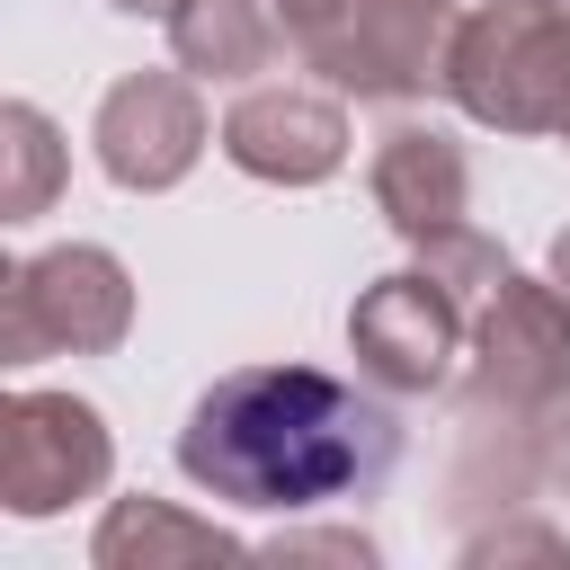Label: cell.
Here are the masks:
<instances>
[{"label": "cell", "instance_id": "obj_10", "mask_svg": "<svg viewBox=\"0 0 570 570\" xmlns=\"http://www.w3.org/2000/svg\"><path fill=\"white\" fill-rule=\"evenodd\" d=\"M365 187H374V214H383L410 249H428L436 232H454V223L472 214V160H463V142L436 134V125H392V134L374 142V160H365Z\"/></svg>", "mask_w": 570, "mask_h": 570}, {"label": "cell", "instance_id": "obj_9", "mask_svg": "<svg viewBox=\"0 0 570 570\" xmlns=\"http://www.w3.org/2000/svg\"><path fill=\"white\" fill-rule=\"evenodd\" d=\"M223 160L258 187H321L347 169V107L338 89H249L232 116H223Z\"/></svg>", "mask_w": 570, "mask_h": 570}, {"label": "cell", "instance_id": "obj_13", "mask_svg": "<svg viewBox=\"0 0 570 570\" xmlns=\"http://www.w3.org/2000/svg\"><path fill=\"white\" fill-rule=\"evenodd\" d=\"M62 134L36 98H9L0 107V223H36L53 196H62Z\"/></svg>", "mask_w": 570, "mask_h": 570}, {"label": "cell", "instance_id": "obj_18", "mask_svg": "<svg viewBox=\"0 0 570 570\" xmlns=\"http://www.w3.org/2000/svg\"><path fill=\"white\" fill-rule=\"evenodd\" d=\"M543 276H552V294H561V303H570V223H561V232H552V258H543Z\"/></svg>", "mask_w": 570, "mask_h": 570}, {"label": "cell", "instance_id": "obj_7", "mask_svg": "<svg viewBox=\"0 0 570 570\" xmlns=\"http://www.w3.org/2000/svg\"><path fill=\"white\" fill-rule=\"evenodd\" d=\"M116 472V436L98 401L18 383L0 401V508L9 517H62L71 499H98Z\"/></svg>", "mask_w": 570, "mask_h": 570}, {"label": "cell", "instance_id": "obj_15", "mask_svg": "<svg viewBox=\"0 0 570 570\" xmlns=\"http://www.w3.org/2000/svg\"><path fill=\"white\" fill-rule=\"evenodd\" d=\"M508 552L561 561V534H543V525H517V534H472V543H463V561H508Z\"/></svg>", "mask_w": 570, "mask_h": 570}, {"label": "cell", "instance_id": "obj_20", "mask_svg": "<svg viewBox=\"0 0 570 570\" xmlns=\"http://www.w3.org/2000/svg\"><path fill=\"white\" fill-rule=\"evenodd\" d=\"M552 9H570V0H552Z\"/></svg>", "mask_w": 570, "mask_h": 570}, {"label": "cell", "instance_id": "obj_14", "mask_svg": "<svg viewBox=\"0 0 570 570\" xmlns=\"http://www.w3.org/2000/svg\"><path fill=\"white\" fill-rule=\"evenodd\" d=\"M258 561H356V570H374L383 552H374V534H356V525H321V534H276Z\"/></svg>", "mask_w": 570, "mask_h": 570}, {"label": "cell", "instance_id": "obj_8", "mask_svg": "<svg viewBox=\"0 0 570 570\" xmlns=\"http://www.w3.org/2000/svg\"><path fill=\"white\" fill-rule=\"evenodd\" d=\"M205 142L214 125H205L196 71H125L89 116V151L125 196H169L205 160Z\"/></svg>", "mask_w": 570, "mask_h": 570}, {"label": "cell", "instance_id": "obj_4", "mask_svg": "<svg viewBox=\"0 0 570 570\" xmlns=\"http://www.w3.org/2000/svg\"><path fill=\"white\" fill-rule=\"evenodd\" d=\"M134 330V276L98 240H53L0 276V365L107 356Z\"/></svg>", "mask_w": 570, "mask_h": 570}, {"label": "cell", "instance_id": "obj_16", "mask_svg": "<svg viewBox=\"0 0 570 570\" xmlns=\"http://www.w3.org/2000/svg\"><path fill=\"white\" fill-rule=\"evenodd\" d=\"M543 490H552V499H570V401L543 419Z\"/></svg>", "mask_w": 570, "mask_h": 570}, {"label": "cell", "instance_id": "obj_3", "mask_svg": "<svg viewBox=\"0 0 570 570\" xmlns=\"http://www.w3.org/2000/svg\"><path fill=\"white\" fill-rule=\"evenodd\" d=\"M570 401V303L552 276L508 267L463 338V419H525L543 428Z\"/></svg>", "mask_w": 570, "mask_h": 570}, {"label": "cell", "instance_id": "obj_2", "mask_svg": "<svg viewBox=\"0 0 570 570\" xmlns=\"http://www.w3.org/2000/svg\"><path fill=\"white\" fill-rule=\"evenodd\" d=\"M445 98L490 134H570V9L552 0L463 9Z\"/></svg>", "mask_w": 570, "mask_h": 570}, {"label": "cell", "instance_id": "obj_5", "mask_svg": "<svg viewBox=\"0 0 570 570\" xmlns=\"http://www.w3.org/2000/svg\"><path fill=\"white\" fill-rule=\"evenodd\" d=\"M454 36H463V0H347L330 36L303 45V62L338 89V98H436L454 71Z\"/></svg>", "mask_w": 570, "mask_h": 570}, {"label": "cell", "instance_id": "obj_19", "mask_svg": "<svg viewBox=\"0 0 570 570\" xmlns=\"http://www.w3.org/2000/svg\"><path fill=\"white\" fill-rule=\"evenodd\" d=\"M107 9H116V18H169L178 0H107Z\"/></svg>", "mask_w": 570, "mask_h": 570}, {"label": "cell", "instance_id": "obj_17", "mask_svg": "<svg viewBox=\"0 0 570 570\" xmlns=\"http://www.w3.org/2000/svg\"><path fill=\"white\" fill-rule=\"evenodd\" d=\"M276 9H285V27H294V53H303L312 36H330V27H338V9H347V0H276Z\"/></svg>", "mask_w": 570, "mask_h": 570}, {"label": "cell", "instance_id": "obj_12", "mask_svg": "<svg viewBox=\"0 0 570 570\" xmlns=\"http://www.w3.org/2000/svg\"><path fill=\"white\" fill-rule=\"evenodd\" d=\"M160 27H169L178 71H196V80H258L294 45V27H285L276 0H178Z\"/></svg>", "mask_w": 570, "mask_h": 570}, {"label": "cell", "instance_id": "obj_6", "mask_svg": "<svg viewBox=\"0 0 570 570\" xmlns=\"http://www.w3.org/2000/svg\"><path fill=\"white\" fill-rule=\"evenodd\" d=\"M463 338H472V312L428 276V267H392L356 294L347 312V347H356V374L392 401H428V392H454L463 383Z\"/></svg>", "mask_w": 570, "mask_h": 570}, {"label": "cell", "instance_id": "obj_1", "mask_svg": "<svg viewBox=\"0 0 570 570\" xmlns=\"http://www.w3.org/2000/svg\"><path fill=\"white\" fill-rule=\"evenodd\" d=\"M392 463H401V419L321 365H232L196 392L178 428V472L205 499L258 517L365 499L383 490Z\"/></svg>", "mask_w": 570, "mask_h": 570}, {"label": "cell", "instance_id": "obj_11", "mask_svg": "<svg viewBox=\"0 0 570 570\" xmlns=\"http://www.w3.org/2000/svg\"><path fill=\"white\" fill-rule=\"evenodd\" d=\"M89 561L98 570H196V561H249V543L214 517H187V508L134 490V499H107V517L89 534Z\"/></svg>", "mask_w": 570, "mask_h": 570}]
</instances>
